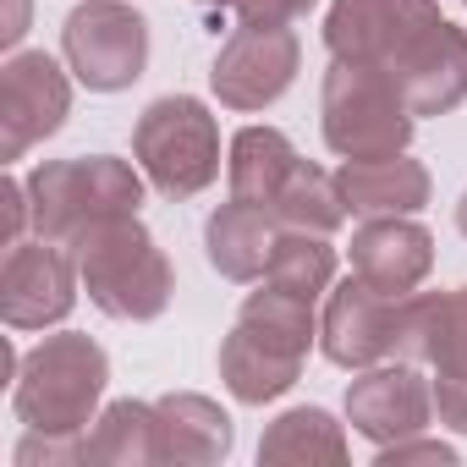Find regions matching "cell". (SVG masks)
<instances>
[{
	"label": "cell",
	"instance_id": "obj_1",
	"mask_svg": "<svg viewBox=\"0 0 467 467\" xmlns=\"http://www.w3.org/2000/svg\"><path fill=\"white\" fill-rule=\"evenodd\" d=\"M143 176L116 154H78V160H45L28 176V209L34 231L61 248H83L99 225L138 214Z\"/></svg>",
	"mask_w": 467,
	"mask_h": 467
},
{
	"label": "cell",
	"instance_id": "obj_2",
	"mask_svg": "<svg viewBox=\"0 0 467 467\" xmlns=\"http://www.w3.org/2000/svg\"><path fill=\"white\" fill-rule=\"evenodd\" d=\"M105 379H110V358L99 341L78 336V330H61V336H45L17 379H12V407L28 429H50V434H83L94 423V407L105 396Z\"/></svg>",
	"mask_w": 467,
	"mask_h": 467
},
{
	"label": "cell",
	"instance_id": "obj_3",
	"mask_svg": "<svg viewBox=\"0 0 467 467\" xmlns=\"http://www.w3.org/2000/svg\"><path fill=\"white\" fill-rule=\"evenodd\" d=\"M78 275L88 303L110 319H160L176 292V270L138 214L94 231L78 248Z\"/></svg>",
	"mask_w": 467,
	"mask_h": 467
},
{
	"label": "cell",
	"instance_id": "obj_4",
	"mask_svg": "<svg viewBox=\"0 0 467 467\" xmlns=\"http://www.w3.org/2000/svg\"><path fill=\"white\" fill-rule=\"evenodd\" d=\"M319 116H325V143L341 160L401 154L412 143V127H418L401 83L385 67H363V61H330Z\"/></svg>",
	"mask_w": 467,
	"mask_h": 467
},
{
	"label": "cell",
	"instance_id": "obj_5",
	"mask_svg": "<svg viewBox=\"0 0 467 467\" xmlns=\"http://www.w3.org/2000/svg\"><path fill=\"white\" fill-rule=\"evenodd\" d=\"M132 160L165 198H192L220 176V127L203 99L165 94L132 127Z\"/></svg>",
	"mask_w": 467,
	"mask_h": 467
},
{
	"label": "cell",
	"instance_id": "obj_6",
	"mask_svg": "<svg viewBox=\"0 0 467 467\" xmlns=\"http://www.w3.org/2000/svg\"><path fill=\"white\" fill-rule=\"evenodd\" d=\"M61 50L83 88L121 94L149 67V23H143V12L121 6V0H83L61 28Z\"/></svg>",
	"mask_w": 467,
	"mask_h": 467
},
{
	"label": "cell",
	"instance_id": "obj_7",
	"mask_svg": "<svg viewBox=\"0 0 467 467\" xmlns=\"http://www.w3.org/2000/svg\"><path fill=\"white\" fill-rule=\"evenodd\" d=\"M297 61H303V45L286 23H248L243 17L231 28V39L220 45L209 83H214L220 105H231V110H265L292 88Z\"/></svg>",
	"mask_w": 467,
	"mask_h": 467
},
{
	"label": "cell",
	"instance_id": "obj_8",
	"mask_svg": "<svg viewBox=\"0 0 467 467\" xmlns=\"http://www.w3.org/2000/svg\"><path fill=\"white\" fill-rule=\"evenodd\" d=\"M319 347L341 368H374V363L401 358V347H407V297H385L363 275L341 281L325 303Z\"/></svg>",
	"mask_w": 467,
	"mask_h": 467
},
{
	"label": "cell",
	"instance_id": "obj_9",
	"mask_svg": "<svg viewBox=\"0 0 467 467\" xmlns=\"http://www.w3.org/2000/svg\"><path fill=\"white\" fill-rule=\"evenodd\" d=\"M72 110V83L45 50H12L0 67V160H23L56 138Z\"/></svg>",
	"mask_w": 467,
	"mask_h": 467
},
{
	"label": "cell",
	"instance_id": "obj_10",
	"mask_svg": "<svg viewBox=\"0 0 467 467\" xmlns=\"http://www.w3.org/2000/svg\"><path fill=\"white\" fill-rule=\"evenodd\" d=\"M434 23H440L434 0H336L325 17V45L336 61H363L390 72Z\"/></svg>",
	"mask_w": 467,
	"mask_h": 467
},
{
	"label": "cell",
	"instance_id": "obj_11",
	"mask_svg": "<svg viewBox=\"0 0 467 467\" xmlns=\"http://www.w3.org/2000/svg\"><path fill=\"white\" fill-rule=\"evenodd\" d=\"M78 265L61 243H12L6 270H0V319L12 330H45L61 325L78 303Z\"/></svg>",
	"mask_w": 467,
	"mask_h": 467
},
{
	"label": "cell",
	"instance_id": "obj_12",
	"mask_svg": "<svg viewBox=\"0 0 467 467\" xmlns=\"http://www.w3.org/2000/svg\"><path fill=\"white\" fill-rule=\"evenodd\" d=\"M434 412V390L429 379L396 358V363H374L347 385V418L358 434H368L374 445H396L407 434H423Z\"/></svg>",
	"mask_w": 467,
	"mask_h": 467
},
{
	"label": "cell",
	"instance_id": "obj_13",
	"mask_svg": "<svg viewBox=\"0 0 467 467\" xmlns=\"http://www.w3.org/2000/svg\"><path fill=\"white\" fill-rule=\"evenodd\" d=\"M434 270V237L418 220L401 214H368L352 231V275H363L385 297H412L423 275Z\"/></svg>",
	"mask_w": 467,
	"mask_h": 467
},
{
	"label": "cell",
	"instance_id": "obj_14",
	"mask_svg": "<svg viewBox=\"0 0 467 467\" xmlns=\"http://www.w3.org/2000/svg\"><path fill=\"white\" fill-rule=\"evenodd\" d=\"M390 78L401 83L412 116H445L467 99V34L456 23H434L396 67Z\"/></svg>",
	"mask_w": 467,
	"mask_h": 467
},
{
	"label": "cell",
	"instance_id": "obj_15",
	"mask_svg": "<svg viewBox=\"0 0 467 467\" xmlns=\"http://www.w3.org/2000/svg\"><path fill=\"white\" fill-rule=\"evenodd\" d=\"M303 358L308 352H297V347H286V341H275V336H265V330L237 319L231 336L220 341V379H225V390L237 401L265 407V401H275V396H286L297 385Z\"/></svg>",
	"mask_w": 467,
	"mask_h": 467
},
{
	"label": "cell",
	"instance_id": "obj_16",
	"mask_svg": "<svg viewBox=\"0 0 467 467\" xmlns=\"http://www.w3.org/2000/svg\"><path fill=\"white\" fill-rule=\"evenodd\" d=\"M275 243H281L275 209L243 203V198L220 203V209L209 214V225H203V254H209V265H214L225 281H259V275H270Z\"/></svg>",
	"mask_w": 467,
	"mask_h": 467
},
{
	"label": "cell",
	"instance_id": "obj_17",
	"mask_svg": "<svg viewBox=\"0 0 467 467\" xmlns=\"http://www.w3.org/2000/svg\"><path fill=\"white\" fill-rule=\"evenodd\" d=\"M336 182H341L347 214H412L429 203V171L407 160V149L379 160H347Z\"/></svg>",
	"mask_w": 467,
	"mask_h": 467
},
{
	"label": "cell",
	"instance_id": "obj_18",
	"mask_svg": "<svg viewBox=\"0 0 467 467\" xmlns=\"http://www.w3.org/2000/svg\"><path fill=\"white\" fill-rule=\"evenodd\" d=\"M407 363H429L434 374H467V286L407 297Z\"/></svg>",
	"mask_w": 467,
	"mask_h": 467
},
{
	"label": "cell",
	"instance_id": "obj_19",
	"mask_svg": "<svg viewBox=\"0 0 467 467\" xmlns=\"http://www.w3.org/2000/svg\"><path fill=\"white\" fill-rule=\"evenodd\" d=\"M160 407V429H165V462H225L231 451V418L220 412V401L192 396V390H171L154 401Z\"/></svg>",
	"mask_w": 467,
	"mask_h": 467
},
{
	"label": "cell",
	"instance_id": "obj_20",
	"mask_svg": "<svg viewBox=\"0 0 467 467\" xmlns=\"http://www.w3.org/2000/svg\"><path fill=\"white\" fill-rule=\"evenodd\" d=\"M292 165H297V154H292L286 132H275V127H243L237 138H231V160H225L231 198L275 209V198H281Z\"/></svg>",
	"mask_w": 467,
	"mask_h": 467
},
{
	"label": "cell",
	"instance_id": "obj_21",
	"mask_svg": "<svg viewBox=\"0 0 467 467\" xmlns=\"http://www.w3.org/2000/svg\"><path fill=\"white\" fill-rule=\"evenodd\" d=\"M259 462H281V467H341L347 462V434L325 407H292L281 412L265 440H259Z\"/></svg>",
	"mask_w": 467,
	"mask_h": 467
},
{
	"label": "cell",
	"instance_id": "obj_22",
	"mask_svg": "<svg viewBox=\"0 0 467 467\" xmlns=\"http://www.w3.org/2000/svg\"><path fill=\"white\" fill-rule=\"evenodd\" d=\"M88 462H116V467H149L165 462V429L160 407L149 401H116L88 434Z\"/></svg>",
	"mask_w": 467,
	"mask_h": 467
},
{
	"label": "cell",
	"instance_id": "obj_23",
	"mask_svg": "<svg viewBox=\"0 0 467 467\" xmlns=\"http://www.w3.org/2000/svg\"><path fill=\"white\" fill-rule=\"evenodd\" d=\"M275 220L286 231H319V237H330V231L347 220V198H341V182L308 160L292 165L281 198H275Z\"/></svg>",
	"mask_w": 467,
	"mask_h": 467
},
{
	"label": "cell",
	"instance_id": "obj_24",
	"mask_svg": "<svg viewBox=\"0 0 467 467\" xmlns=\"http://www.w3.org/2000/svg\"><path fill=\"white\" fill-rule=\"evenodd\" d=\"M270 281L297 292V297H319L336 281V248L319 237V231H286L281 225V243L270 259Z\"/></svg>",
	"mask_w": 467,
	"mask_h": 467
},
{
	"label": "cell",
	"instance_id": "obj_25",
	"mask_svg": "<svg viewBox=\"0 0 467 467\" xmlns=\"http://www.w3.org/2000/svg\"><path fill=\"white\" fill-rule=\"evenodd\" d=\"M401 462H440V467H451L456 451L440 445V440H418V434H407L396 445H379V467H401Z\"/></svg>",
	"mask_w": 467,
	"mask_h": 467
},
{
	"label": "cell",
	"instance_id": "obj_26",
	"mask_svg": "<svg viewBox=\"0 0 467 467\" xmlns=\"http://www.w3.org/2000/svg\"><path fill=\"white\" fill-rule=\"evenodd\" d=\"M434 412L456 434H467V374H440L434 379Z\"/></svg>",
	"mask_w": 467,
	"mask_h": 467
},
{
	"label": "cell",
	"instance_id": "obj_27",
	"mask_svg": "<svg viewBox=\"0 0 467 467\" xmlns=\"http://www.w3.org/2000/svg\"><path fill=\"white\" fill-rule=\"evenodd\" d=\"M308 6H319V0H231V12L248 23H297Z\"/></svg>",
	"mask_w": 467,
	"mask_h": 467
},
{
	"label": "cell",
	"instance_id": "obj_28",
	"mask_svg": "<svg viewBox=\"0 0 467 467\" xmlns=\"http://www.w3.org/2000/svg\"><path fill=\"white\" fill-rule=\"evenodd\" d=\"M23 34H28V0H6V23H0V39H6V50H17Z\"/></svg>",
	"mask_w": 467,
	"mask_h": 467
},
{
	"label": "cell",
	"instance_id": "obj_29",
	"mask_svg": "<svg viewBox=\"0 0 467 467\" xmlns=\"http://www.w3.org/2000/svg\"><path fill=\"white\" fill-rule=\"evenodd\" d=\"M456 231H462V237H467V192L456 198Z\"/></svg>",
	"mask_w": 467,
	"mask_h": 467
},
{
	"label": "cell",
	"instance_id": "obj_30",
	"mask_svg": "<svg viewBox=\"0 0 467 467\" xmlns=\"http://www.w3.org/2000/svg\"><path fill=\"white\" fill-rule=\"evenodd\" d=\"M192 6H231V0H192Z\"/></svg>",
	"mask_w": 467,
	"mask_h": 467
},
{
	"label": "cell",
	"instance_id": "obj_31",
	"mask_svg": "<svg viewBox=\"0 0 467 467\" xmlns=\"http://www.w3.org/2000/svg\"><path fill=\"white\" fill-rule=\"evenodd\" d=\"M462 6H467V0H462Z\"/></svg>",
	"mask_w": 467,
	"mask_h": 467
}]
</instances>
